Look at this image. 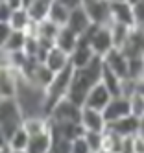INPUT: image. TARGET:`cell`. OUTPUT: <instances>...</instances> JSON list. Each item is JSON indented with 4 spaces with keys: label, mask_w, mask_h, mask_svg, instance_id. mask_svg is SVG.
<instances>
[{
    "label": "cell",
    "mask_w": 144,
    "mask_h": 153,
    "mask_svg": "<svg viewBox=\"0 0 144 153\" xmlns=\"http://www.w3.org/2000/svg\"><path fill=\"white\" fill-rule=\"evenodd\" d=\"M94 57H96V53H94V50L91 48V45H89V42L80 41V45H78L76 50L70 53V65H72L74 68H83V67H87V65L91 63Z\"/></svg>",
    "instance_id": "2e32d148"
},
{
    "label": "cell",
    "mask_w": 144,
    "mask_h": 153,
    "mask_svg": "<svg viewBox=\"0 0 144 153\" xmlns=\"http://www.w3.org/2000/svg\"><path fill=\"white\" fill-rule=\"evenodd\" d=\"M80 41L89 42L91 48L94 50L96 56L104 57L115 48V41H113V31L111 26H100V24H93L89 28V31H85L83 35H80Z\"/></svg>",
    "instance_id": "277c9868"
},
{
    "label": "cell",
    "mask_w": 144,
    "mask_h": 153,
    "mask_svg": "<svg viewBox=\"0 0 144 153\" xmlns=\"http://www.w3.org/2000/svg\"><path fill=\"white\" fill-rule=\"evenodd\" d=\"M133 13H135L137 26H144V0H139L133 4Z\"/></svg>",
    "instance_id": "e575fe53"
},
{
    "label": "cell",
    "mask_w": 144,
    "mask_h": 153,
    "mask_svg": "<svg viewBox=\"0 0 144 153\" xmlns=\"http://www.w3.org/2000/svg\"><path fill=\"white\" fill-rule=\"evenodd\" d=\"M61 28L63 26H59V24H55L54 20L46 19V20H43V22H37V37L39 39H48V41L55 42Z\"/></svg>",
    "instance_id": "d4e9b609"
},
{
    "label": "cell",
    "mask_w": 144,
    "mask_h": 153,
    "mask_svg": "<svg viewBox=\"0 0 144 153\" xmlns=\"http://www.w3.org/2000/svg\"><path fill=\"white\" fill-rule=\"evenodd\" d=\"M102 83L111 91L113 96H122V83H124V79L115 70H111L105 63H104V72H102Z\"/></svg>",
    "instance_id": "7402d4cb"
},
{
    "label": "cell",
    "mask_w": 144,
    "mask_h": 153,
    "mask_svg": "<svg viewBox=\"0 0 144 153\" xmlns=\"http://www.w3.org/2000/svg\"><path fill=\"white\" fill-rule=\"evenodd\" d=\"M26 41H28V33L22 30H13L11 37L7 39L6 45H2L4 52H19V50H24L26 46Z\"/></svg>",
    "instance_id": "484cf974"
},
{
    "label": "cell",
    "mask_w": 144,
    "mask_h": 153,
    "mask_svg": "<svg viewBox=\"0 0 144 153\" xmlns=\"http://www.w3.org/2000/svg\"><path fill=\"white\" fill-rule=\"evenodd\" d=\"M115 2H129V0H115Z\"/></svg>",
    "instance_id": "f6af8a7d"
},
{
    "label": "cell",
    "mask_w": 144,
    "mask_h": 153,
    "mask_svg": "<svg viewBox=\"0 0 144 153\" xmlns=\"http://www.w3.org/2000/svg\"><path fill=\"white\" fill-rule=\"evenodd\" d=\"M80 122L85 127V131H96V133H104L109 126L104 116V111H96V109H91V107H83Z\"/></svg>",
    "instance_id": "8fae6325"
},
{
    "label": "cell",
    "mask_w": 144,
    "mask_h": 153,
    "mask_svg": "<svg viewBox=\"0 0 144 153\" xmlns=\"http://www.w3.org/2000/svg\"><path fill=\"white\" fill-rule=\"evenodd\" d=\"M129 2H131V4H135V2H139V0H129Z\"/></svg>",
    "instance_id": "bcb514c9"
},
{
    "label": "cell",
    "mask_w": 144,
    "mask_h": 153,
    "mask_svg": "<svg viewBox=\"0 0 144 153\" xmlns=\"http://www.w3.org/2000/svg\"><path fill=\"white\" fill-rule=\"evenodd\" d=\"M104 63L111 70H115L122 79L129 78V57L120 48H113L107 56H104Z\"/></svg>",
    "instance_id": "9c48e42d"
},
{
    "label": "cell",
    "mask_w": 144,
    "mask_h": 153,
    "mask_svg": "<svg viewBox=\"0 0 144 153\" xmlns=\"http://www.w3.org/2000/svg\"><path fill=\"white\" fill-rule=\"evenodd\" d=\"M0 28H2V45H6L11 33H13V28H11L9 22H0Z\"/></svg>",
    "instance_id": "74e56055"
},
{
    "label": "cell",
    "mask_w": 144,
    "mask_h": 153,
    "mask_svg": "<svg viewBox=\"0 0 144 153\" xmlns=\"http://www.w3.org/2000/svg\"><path fill=\"white\" fill-rule=\"evenodd\" d=\"M2 146L6 148V151H7V153H28L26 149H11V148H9V146H6V144H2Z\"/></svg>",
    "instance_id": "60d3db41"
},
{
    "label": "cell",
    "mask_w": 144,
    "mask_h": 153,
    "mask_svg": "<svg viewBox=\"0 0 144 153\" xmlns=\"http://www.w3.org/2000/svg\"><path fill=\"white\" fill-rule=\"evenodd\" d=\"M139 135L144 138V116L140 118V127H139Z\"/></svg>",
    "instance_id": "b9f144b4"
},
{
    "label": "cell",
    "mask_w": 144,
    "mask_h": 153,
    "mask_svg": "<svg viewBox=\"0 0 144 153\" xmlns=\"http://www.w3.org/2000/svg\"><path fill=\"white\" fill-rule=\"evenodd\" d=\"M111 17H113V22L126 24L129 28L137 26L131 2H115V0H111Z\"/></svg>",
    "instance_id": "7c38bea8"
},
{
    "label": "cell",
    "mask_w": 144,
    "mask_h": 153,
    "mask_svg": "<svg viewBox=\"0 0 144 153\" xmlns=\"http://www.w3.org/2000/svg\"><path fill=\"white\" fill-rule=\"evenodd\" d=\"M52 149V135H50V129L44 131L41 135H33L30 137V144L26 148L28 153H50Z\"/></svg>",
    "instance_id": "d6986e66"
},
{
    "label": "cell",
    "mask_w": 144,
    "mask_h": 153,
    "mask_svg": "<svg viewBox=\"0 0 144 153\" xmlns=\"http://www.w3.org/2000/svg\"><path fill=\"white\" fill-rule=\"evenodd\" d=\"M6 2L13 7V9H20V7H24V0H6Z\"/></svg>",
    "instance_id": "ab89813d"
},
{
    "label": "cell",
    "mask_w": 144,
    "mask_h": 153,
    "mask_svg": "<svg viewBox=\"0 0 144 153\" xmlns=\"http://www.w3.org/2000/svg\"><path fill=\"white\" fill-rule=\"evenodd\" d=\"M72 76H74V67L70 65L69 68H65L61 72L55 74V78L52 81V85L46 89V114L52 111V107L61 102L63 98L69 96L70 91V83H72Z\"/></svg>",
    "instance_id": "5b68a950"
},
{
    "label": "cell",
    "mask_w": 144,
    "mask_h": 153,
    "mask_svg": "<svg viewBox=\"0 0 144 153\" xmlns=\"http://www.w3.org/2000/svg\"><path fill=\"white\" fill-rule=\"evenodd\" d=\"M22 127L26 129V133L30 137L41 135L50 129V120H48V116H26L24 122H22Z\"/></svg>",
    "instance_id": "44dd1931"
},
{
    "label": "cell",
    "mask_w": 144,
    "mask_h": 153,
    "mask_svg": "<svg viewBox=\"0 0 144 153\" xmlns=\"http://www.w3.org/2000/svg\"><path fill=\"white\" fill-rule=\"evenodd\" d=\"M31 2H33V0H24V7H28V6H30Z\"/></svg>",
    "instance_id": "ee69618b"
},
{
    "label": "cell",
    "mask_w": 144,
    "mask_h": 153,
    "mask_svg": "<svg viewBox=\"0 0 144 153\" xmlns=\"http://www.w3.org/2000/svg\"><path fill=\"white\" fill-rule=\"evenodd\" d=\"M19 78L20 72L9 67H2V76H0V98H15L19 92Z\"/></svg>",
    "instance_id": "4fadbf2b"
},
{
    "label": "cell",
    "mask_w": 144,
    "mask_h": 153,
    "mask_svg": "<svg viewBox=\"0 0 144 153\" xmlns=\"http://www.w3.org/2000/svg\"><path fill=\"white\" fill-rule=\"evenodd\" d=\"M44 63L48 65L50 70H54L55 74H57V72H61V70H65V68L70 67V53H66L65 50L54 46L48 52V57H46V61H44Z\"/></svg>",
    "instance_id": "e0dca14e"
},
{
    "label": "cell",
    "mask_w": 144,
    "mask_h": 153,
    "mask_svg": "<svg viewBox=\"0 0 144 153\" xmlns=\"http://www.w3.org/2000/svg\"><path fill=\"white\" fill-rule=\"evenodd\" d=\"M129 78L135 81L144 79V57H129Z\"/></svg>",
    "instance_id": "4dcf8cb0"
},
{
    "label": "cell",
    "mask_w": 144,
    "mask_h": 153,
    "mask_svg": "<svg viewBox=\"0 0 144 153\" xmlns=\"http://www.w3.org/2000/svg\"><path fill=\"white\" fill-rule=\"evenodd\" d=\"M111 100H113V94H111V91L107 89L102 81H100V83H96L93 89L89 91L83 107H91V109H96V111H104V109L109 105Z\"/></svg>",
    "instance_id": "ba28073f"
},
{
    "label": "cell",
    "mask_w": 144,
    "mask_h": 153,
    "mask_svg": "<svg viewBox=\"0 0 144 153\" xmlns=\"http://www.w3.org/2000/svg\"><path fill=\"white\" fill-rule=\"evenodd\" d=\"M131 30H133V28H129V26H126V24H118V22H113V24H111L115 48H120V50L124 48L126 41H128V37H129V33H131Z\"/></svg>",
    "instance_id": "83f0119b"
},
{
    "label": "cell",
    "mask_w": 144,
    "mask_h": 153,
    "mask_svg": "<svg viewBox=\"0 0 144 153\" xmlns=\"http://www.w3.org/2000/svg\"><path fill=\"white\" fill-rule=\"evenodd\" d=\"M85 140L91 146L93 153H104V133H96V131H85Z\"/></svg>",
    "instance_id": "f546056e"
},
{
    "label": "cell",
    "mask_w": 144,
    "mask_h": 153,
    "mask_svg": "<svg viewBox=\"0 0 144 153\" xmlns=\"http://www.w3.org/2000/svg\"><path fill=\"white\" fill-rule=\"evenodd\" d=\"M122 142H124V137L118 135L116 131L109 127L104 131V153H120Z\"/></svg>",
    "instance_id": "cb8c5ba5"
},
{
    "label": "cell",
    "mask_w": 144,
    "mask_h": 153,
    "mask_svg": "<svg viewBox=\"0 0 144 153\" xmlns=\"http://www.w3.org/2000/svg\"><path fill=\"white\" fill-rule=\"evenodd\" d=\"M78 45H80V35H78L76 31H72L69 26H63L57 39H55V46L65 50L66 53H72Z\"/></svg>",
    "instance_id": "ac0fdd59"
},
{
    "label": "cell",
    "mask_w": 144,
    "mask_h": 153,
    "mask_svg": "<svg viewBox=\"0 0 144 153\" xmlns=\"http://www.w3.org/2000/svg\"><path fill=\"white\" fill-rule=\"evenodd\" d=\"M28 144H30V135L26 133L24 127H20L17 133L9 138V142H7L6 146H9L11 149H26Z\"/></svg>",
    "instance_id": "f1b7e54d"
},
{
    "label": "cell",
    "mask_w": 144,
    "mask_h": 153,
    "mask_svg": "<svg viewBox=\"0 0 144 153\" xmlns=\"http://www.w3.org/2000/svg\"><path fill=\"white\" fill-rule=\"evenodd\" d=\"M63 4H66L70 9H76V7H80L81 4H83V0H61Z\"/></svg>",
    "instance_id": "f35d334b"
},
{
    "label": "cell",
    "mask_w": 144,
    "mask_h": 153,
    "mask_svg": "<svg viewBox=\"0 0 144 153\" xmlns=\"http://www.w3.org/2000/svg\"><path fill=\"white\" fill-rule=\"evenodd\" d=\"M142 57H144V53H142Z\"/></svg>",
    "instance_id": "7dc6e473"
},
{
    "label": "cell",
    "mask_w": 144,
    "mask_h": 153,
    "mask_svg": "<svg viewBox=\"0 0 144 153\" xmlns=\"http://www.w3.org/2000/svg\"><path fill=\"white\" fill-rule=\"evenodd\" d=\"M9 24L13 30H22V31H26L28 26L31 24V17L28 13V9L26 7H20V9H15L13 15H11L9 19Z\"/></svg>",
    "instance_id": "4316f807"
},
{
    "label": "cell",
    "mask_w": 144,
    "mask_h": 153,
    "mask_svg": "<svg viewBox=\"0 0 144 153\" xmlns=\"http://www.w3.org/2000/svg\"><path fill=\"white\" fill-rule=\"evenodd\" d=\"M0 9H2V13H0V22H9V19H11V15H13L15 9L11 7L6 0H2V7Z\"/></svg>",
    "instance_id": "8d00e7d4"
},
{
    "label": "cell",
    "mask_w": 144,
    "mask_h": 153,
    "mask_svg": "<svg viewBox=\"0 0 144 153\" xmlns=\"http://www.w3.org/2000/svg\"><path fill=\"white\" fill-rule=\"evenodd\" d=\"M129 103H131V114L142 118L144 116V94L137 91L135 94L129 98Z\"/></svg>",
    "instance_id": "d6a6232c"
},
{
    "label": "cell",
    "mask_w": 144,
    "mask_h": 153,
    "mask_svg": "<svg viewBox=\"0 0 144 153\" xmlns=\"http://www.w3.org/2000/svg\"><path fill=\"white\" fill-rule=\"evenodd\" d=\"M120 153H137V149H135V137H124Z\"/></svg>",
    "instance_id": "d590c367"
},
{
    "label": "cell",
    "mask_w": 144,
    "mask_h": 153,
    "mask_svg": "<svg viewBox=\"0 0 144 153\" xmlns=\"http://www.w3.org/2000/svg\"><path fill=\"white\" fill-rule=\"evenodd\" d=\"M70 151H72V140L63 138V137H52V149H50V153H70Z\"/></svg>",
    "instance_id": "1f68e13d"
},
{
    "label": "cell",
    "mask_w": 144,
    "mask_h": 153,
    "mask_svg": "<svg viewBox=\"0 0 144 153\" xmlns=\"http://www.w3.org/2000/svg\"><path fill=\"white\" fill-rule=\"evenodd\" d=\"M24 113L17 102V98H2L0 100V131L2 144H7L9 138L22 127Z\"/></svg>",
    "instance_id": "3957f363"
},
{
    "label": "cell",
    "mask_w": 144,
    "mask_h": 153,
    "mask_svg": "<svg viewBox=\"0 0 144 153\" xmlns=\"http://www.w3.org/2000/svg\"><path fill=\"white\" fill-rule=\"evenodd\" d=\"M52 4H54V0H33L26 9H28L33 22H43V20L48 19Z\"/></svg>",
    "instance_id": "ffe728a7"
},
{
    "label": "cell",
    "mask_w": 144,
    "mask_h": 153,
    "mask_svg": "<svg viewBox=\"0 0 144 153\" xmlns=\"http://www.w3.org/2000/svg\"><path fill=\"white\" fill-rule=\"evenodd\" d=\"M139 92H142V94H144V79H142V81H139Z\"/></svg>",
    "instance_id": "7bdbcfd3"
},
{
    "label": "cell",
    "mask_w": 144,
    "mask_h": 153,
    "mask_svg": "<svg viewBox=\"0 0 144 153\" xmlns=\"http://www.w3.org/2000/svg\"><path fill=\"white\" fill-rule=\"evenodd\" d=\"M107 127L116 131V133L122 135V137H135V135H139L140 118L135 116V114H128L124 118H118V120H115V122H111Z\"/></svg>",
    "instance_id": "5bb4252c"
},
{
    "label": "cell",
    "mask_w": 144,
    "mask_h": 153,
    "mask_svg": "<svg viewBox=\"0 0 144 153\" xmlns=\"http://www.w3.org/2000/svg\"><path fill=\"white\" fill-rule=\"evenodd\" d=\"M70 13H72V9L66 4H63L61 0H54L48 19L54 20V22L59 24V26H66V24H69V19H70Z\"/></svg>",
    "instance_id": "603a6c76"
},
{
    "label": "cell",
    "mask_w": 144,
    "mask_h": 153,
    "mask_svg": "<svg viewBox=\"0 0 144 153\" xmlns=\"http://www.w3.org/2000/svg\"><path fill=\"white\" fill-rule=\"evenodd\" d=\"M81 111H83L81 105L72 102L70 98H63L61 102H57L52 107V111L48 113V118L55 120V122H80Z\"/></svg>",
    "instance_id": "8992f818"
},
{
    "label": "cell",
    "mask_w": 144,
    "mask_h": 153,
    "mask_svg": "<svg viewBox=\"0 0 144 153\" xmlns=\"http://www.w3.org/2000/svg\"><path fill=\"white\" fill-rule=\"evenodd\" d=\"M94 22L91 20V17H89V13L85 11V7L80 6V7H76L72 9V13H70V19H69V26L72 31H76L78 35H83L85 31H89V28H91Z\"/></svg>",
    "instance_id": "9a60e30c"
},
{
    "label": "cell",
    "mask_w": 144,
    "mask_h": 153,
    "mask_svg": "<svg viewBox=\"0 0 144 153\" xmlns=\"http://www.w3.org/2000/svg\"><path fill=\"white\" fill-rule=\"evenodd\" d=\"M70 153H93L91 146L87 144L85 137H78L76 140H72V151Z\"/></svg>",
    "instance_id": "836d02e7"
},
{
    "label": "cell",
    "mask_w": 144,
    "mask_h": 153,
    "mask_svg": "<svg viewBox=\"0 0 144 153\" xmlns=\"http://www.w3.org/2000/svg\"><path fill=\"white\" fill-rule=\"evenodd\" d=\"M102 72H104V57H100V56H96L87 67L74 68L70 91H69V96L66 98H70L72 102H76L78 105L83 107L89 91H91L96 83L102 81Z\"/></svg>",
    "instance_id": "6da1fadb"
},
{
    "label": "cell",
    "mask_w": 144,
    "mask_h": 153,
    "mask_svg": "<svg viewBox=\"0 0 144 153\" xmlns=\"http://www.w3.org/2000/svg\"><path fill=\"white\" fill-rule=\"evenodd\" d=\"M128 114H131V103H129V98L126 96H113V100L104 109V116L107 120V124L115 122L118 118H124Z\"/></svg>",
    "instance_id": "30bf717a"
},
{
    "label": "cell",
    "mask_w": 144,
    "mask_h": 153,
    "mask_svg": "<svg viewBox=\"0 0 144 153\" xmlns=\"http://www.w3.org/2000/svg\"><path fill=\"white\" fill-rule=\"evenodd\" d=\"M17 102L26 116H48L46 114V89L41 85L26 79L20 74L19 78V92H17Z\"/></svg>",
    "instance_id": "7a4b0ae2"
},
{
    "label": "cell",
    "mask_w": 144,
    "mask_h": 153,
    "mask_svg": "<svg viewBox=\"0 0 144 153\" xmlns=\"http://www.w3.org/2000/svg\"><path fill=\"white\" fill-rule=\"evenodd\" d=\"M85 11L89 13L91 20L100 26H111L113 17H111V0H83Z\"/></svg>",
    "instance_id": "52a82bcc"
}]
</instances>
